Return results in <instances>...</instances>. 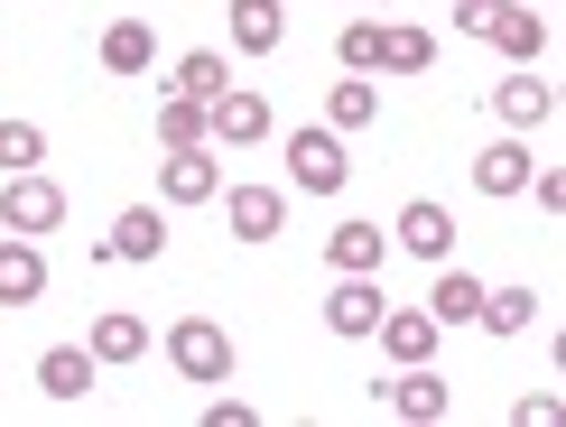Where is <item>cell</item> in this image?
<instances>
[{
  "mask_svg": "<svg viewBox=\"0 0 566 427\" xmlns=\"http://www.w3.org/2000/svg\"><path fill=\"white\" fill-rule=\"evenodd\" d=\"M446 10H455V29H474V10H483V0H446Z\"/></svg>",
  "mask_w": 566,
  "mask_h": 427,
  "instance_id": "cell-31",
  "label": "cell"
},
{
  "mask_svg": "<svg viewBox=\"0 0 566 427\" xmlns=\"http://www.w3.org/2000/svg\"><path fill=\"white\" fill-rule=\"evenodd\" d=\"M428 65H437V38L428 29H409V19L381 29V75H428Z\"/></svg>",
  "mask_w": 566,
  "mask_h": 427,
  "instance_id": "cell-24",
  "label": "cell"
},
{
  "mask_svg": "<svg viewBox=\"0 0 566 427\" xmlns=\"http://www.w3.org/2000/svg\"><path fill=\"white\" fill-rule=\"evenodd\" d=\"M381 270H335V289H325V325H335V335H353L363 344L371 325H381Z\"/></svg>",
  "mask_w": 566,
  "mask_h": 427,
  "instance_id": "cell-8",
  "label": "cell"
},
{
  "mask_svg": "<svg viewBox=\"0 0 566 427\" xmlns=\"http://www.w3.org/2000/svg\"><path fill=\"white\" fill-rule=\"evenodd\" d=\"M390 242H399V251H418V260H455V214H446L437 196H418V205H399Z\"/></svg>",
  "mask_w": 566,
  "mask_h": 427,
  "instance_id": "cell-9",
  "label": "cell"
},
{
  "mask_svg": "<svg viewBox=\"0 0 566 427\" xmlns=\"http://www.w3.org/2000/svg\"><path fill=\"white\" fill-rule=\"evenodd\" d=\"M289 38V10L279 0H232V56H270Z\"/></svg>",
  "mask_w": 566,
  "mask_h": 427,
  "instance_id": "cell-17",
  "label": "cell"
},
{
  "mask_svg": "<svg viewBox=\"0 0 566 427\" xmlns=\"http://www.w3.org/2000/svg\"><path fill=\"white\" fill-rule=\"evenodd\" d=\"M530 196H538V205L557 214V205H566V177H557V168H530Z\"/></svg>",
  "mask_w": 566,
  "mask_h": 427,
  "instance_id": "cell-30",
  "label": "cell"
},
{
  "mask_svg": "<svg viewBox=\"0 0 566 427\" xmlns=\"http://www.w3.org/2000/svg\"><path fill=\"white\" fill-rule=\"evenodd\" d=\"M557 418V390H521L511 399V427H548Z\"/></svg>",
  "mask_w": 566,
  "mask_h": 427,
  "instance_id": "cell-29",
  "label": "cell"
},
{
  "mask_svg": "<svg viewBox=\"0 0 566 427\" xmlns=\"http://www.w3.org/2000/svg\"><path fill=\"white\" fill-rule=\"evenodd\" d=\"M371 122H381V84L371 75H344L325 93V131H371Z\"/></svg>",
  "mask_w": 566,
  "mask_h": 427,
  "instance_id": "cell-21",
  "label": "cell"
},
{
  "mask_svg": "<svg viewBox=\"0 0 566 427\" xmlns=\"http://www.w3.org/2000/svg\"><path fill=\"white\" fill-rule=\"evenodd\" d=\"M474 38H492L511 65H538V56H548V19L521 10V0H483V10H474Z\"/></svg>",
  "mask_w": 566,
  "mask_h": 427,
  "instance_id": "cell-6",
  "label": "cell"
},
{
  "mask_svg": "<svg viewBox=\"0 0 566 427\" xmlns=\"http://www.w3.org/2000/svg\"><path fill=\"white\" fill-rule=\"evenodd\" d=\"M371 399H381L390 418H409V427L455 418V382H446L437 363H399V382H371Z\"/></svg>",
  "mask_w": 566,
  "mask_h": 427,
  "instance_id": "cell-1",
  "label": "cell"
},
{
  "mask_svg": "<svg viewBox=\"0 0 566 427\" xmlns=\"http://www.w3.org/2000/svg\"><path fill=\"white\" fill-rule=\"evenodd\" d=\"M56 223H65V186L56 177H38V168L0 177V232H56Z\"/></svg>",
  "mask_w": 566,
  "mask_h": 427,
  "instance_id": "cell-2",
  "label": "cell"
},
{
  "mask_svg": "<svg viewBox=\"0 0 566 427\" xmlns=\"http://www.w3.org/2000/svg\"><path fill=\"white\" fill-rule=\"evenodd\" d=\"M279 223H289V196H279V186H232V232H242V242H270Z\"/></svg>",
  "mask_w": 566,
  "mask_h": 427,
  "instance_id": "cell-18",
  "label": "cell"
},
{
  "mask_svg": "<svg viewBox=\"0 0 566 427\" xmlns=\"http://www.w3.org/2000/svg\"><path fill=\"white\" fill-rule=\"evenodd\" d=\"M353 158H344V131H289V186L306 196H344Z\"/></svg>",
  "mask_w": 566,
  "mask_h": 427,
  "instance_id": "cell-4",
  "label": "cell"
},
{
  "mask_svg": "<svg viewBox=\"0 0 566 427\" xmlns=\"http://www.w3.org/2000/svg\"><path fill=\"white\" fill-rule=\"evenodd\" d=\"M335 56H344V75H371V65H381V19H353L335 38Z\"/></svg>",
  "mask_w": 566,
  "mask_h": 427,
  "instance_id": "cell-28",
  "label": "cell"
},
{
  "mask_svg": "<svg viewBox=\"0 0 566 427\" xmlns=\"http://www.w3.org/2000/svg\"><path fill=\"white\" fill-rule=\"evenodd\" d=\"M428 316H437V325H474V316H483V279H474V270H455V260H437Z\"/></svg>",
  "mask_w": 566,
  "mask_h": 427,
  "instance_id": "cell-16",
  "label": "cell"
},
{
  "mask_svg": "<svg viewBox=\"0 0 566 427\" xmlns=\"http://www.w3.org/2000/svg\"><path fill=\"white\" fill-rule=\"evenodd\" d=\"M205 139H214V149H261L270 139V103L251 84H223L214 103H205Z\"/></svg>",
  "mask_w": 566,
  "mask_h": 427,
  "instance_id": "cell-5",
  "label": "cell"
},
{
  "mask_svg": "<svg viewBox=\"0 0 566 427\" xmlns=\"http://www.w3.org/2000/svg\"><path fill=\"white\" fill-rule=\"evenodd\" d=\"M168 363L186 372V382H232V335L214 316H177L168 325Z\"/></svg>",
  "mask_w": 566,
  "mask_h": 427,
  "instance_id": "cell-3",
  "label": "cell"
},
{
  "mask_svg": "<svg viewBox=\"0 0 566 427\" xmlns=\"http://www.w3.org/2000/svg\"><path fill=\"white\" fill-rule=\"evenodd\" d=\"M363 10H381V0H363Z\"/></svg>",
  "mask_w": 566,
  "mask_h": 427,
  "instance_id": "cell-32",
  "label": "cell"
},
{
  "mask_svg": "<svg viewBox=\"0 0 566 427\" xmlns=\"http://www.w3.org/2000/svg\"><path fill=\"white\" fill-rule=\"evenodd\" d=\"M530 168H538V158H530V139H492V149L474 158V196H521V186H530Z\"/></svg>",
  "mask_w": 566,
  "mask_h": 427,
  "instance_id": "cell-14",
  "label": "cell"
},
{
  "mask_svg": "<svg viewBox=\"0 0 566 427\" xmlns=\"http://www.w3.org/2000/svg\"><path fill=\"white\" fill-rule=\"evenodd\" d=\"M381 251H390L381 223H335L325 232V260H335V270H381Z\"/></svg>",
  "mask_w": 566,
  "mask_h": 427,
  "instance_id": "cell-22",
  "label": "cell"
},
{
  "mask_svg": "<svg viewBox=\"0 0 566 427\" xmlns=\"http://www.w3.org/2000/svg\"><path fill=\"white\" fill-rule=\"evenodd\" d=\"M103 251H112V260H158V251H168V214H158V205H130L122 223L103 232Z\"/></svg>",
  "mask_w": 566,
  "mask_h": 427,
  "instance_id": "cell-15",
  "label": "cell"
},
{
  "mask_svg": "<svg viewBox=\"0 0 566 427\" xmlns=\"http://www.w3.org/2000/svg\"><path fill=\"white\" fill-rule=\"evenodd\" d=\"M474 325H492V335H530L538 325V289L521 279V289H483V316Z\"/></svg>",
  "mask_w": 566,
  "mask_h": 427,
  "instance_id": "cell-23",
  "label": "cell"
},
{
  "mask_svg": "<svg viewBox=\"0 0 566 427\" xmlns=\"http://www.w3.org/2000/svg\"><path fill=\"white\" fill-rule=\"evenodd\" d=\"M371 335H381L390 363H437V335H446V325L428 316V306H381V325H371Z\"/></svg>",
  "mask_w": 566,
  "mask_h": 427,
  "instance_id": "cell-10",
  "label": "cell"
},
{
  "mask_svg": "<svg viewBox=\"0 0 566 427\" xmlns=\"http://www.w3.org/2000/svg\"><path fill=\"white\" fill-rule=\"evenodd\" d=\"M205 139V103L196 93H158V149H196Z\"/></svg>",
  "mask_w": 566,
  "mask_h": 427,
  "instance_id": "cell-26",
  "label": "cell"
},
{
  "mask_svg": "<svg viewBox=\"0 0 566 427\" xmlns=\"http://www.w3.org/2000/svg\"><path fill=\"white\" fill-rule=\"evenodd\" d=\"M38 298H46V251L29 232H10L0 242V306H38Z\"/></svg>",
  "mask_w": 566,
  "mask_h": 427,
  "instance_id": "cell-12",
  "label": "cell"
},
{
  "mask_svg": "<svg viewBox=\"0 0 566 427\" xmlns=\"http://www.w3.org/2000/svg\"><path fill=\"white\" fill-rule=\"evenodd\" d=\"M139 353H149V325H139L130 306H103V316H93V363H139Z\"/></svg>",
  "mask_w": 566,
  "mask_h": 427,
  "instance_id": "cell-19",
  "label": "cell"
},
{
  "mask_svg": "<svg viewBox=\"0 0 566 427\" xmlns=\"http://www.w3.org/2000/svg\"><path fill=\"white\" fill-rule=\"evenodd\" d=\"M103 65H112V75H149V65H158L149 19H112V29H103Z\"/></svg>",
  "mask_w": 566,
  "mask_h": 427,
  "instance_id": "cell-20",
  "label": "cell"
},
{
  "mask_svg": "<svg viewBox=\"0 0 566 427\" xmlns=\"http://www.w3.org/2000/svg\"><path fill=\"white\" fill-rule=\"evenodd\" d=\"M38 158H46V131H38V122H0V177L38 168Z\"/></svg>",
  "mask_w": 566,
  "mask_h": 427,
  "instance_id": "cell-27",
  "label": "cell"
},
{
  "mask_svg": "<svg viewBox=\"0 0 566 427\" xmlns=\"http://www.w3.org/2000/svg\"><path fill=\"white\" fill-rule=\"evenodd\" d=\"M93 372H103V363H93V344H46L38 353V390L56 399V409H75V399L93 390Z\"/></svg>",
  "mask_w": 566,
  "mask_h": 427,
  "instance_id": "cell-11",
  "label": "cell"
},
{
  "mask_svg": "<svg viewBox=\"0 0 566 427\" xmlns=\"http://www.w3.org/2000/svg\"><path fill=\"white\" fill-rule=\"evenodd\" d=\"M158 196H168V205H214V196H223L214 139H196V149H168V158H158Z\"/></svg>",
  "mask_w": 566,
  "mask_h": 427,
  "instance_id": "cell-7",
  "label": "cell"
},
{
  "mask_svg": "<svg viewBox=\"0 0 566 427\" xmlns=\"http://www.w3.org/2000/svg\"><path fill=\"white\" fill-rule=\"evenodd\" d=\"M223 84H232V56H223V46H196V56H177V84H168V93H196V103H214Z\"/></svg>",
  "mask_w": 566,
  "mask_h": 427,
  "instance_id": "cell-25",
  "label": "cell"
},
{
  "mask_svg": "<svg viewBox=\"0 0 566 427\" xmlns=\"http://www.w3.org/2000/svg\"><path fill=\"white\" fill-rule=\"evenodd\" d=\"M492 112H502L511 131H548V122H557V93H548V84H538L530 65H521L511 84H492Z\"/></svg>",
  "mask_w": 566,
  "mask_h": 427,
  "instance_id": "cell-13",
  "label": "cell"
}]
</instances>
